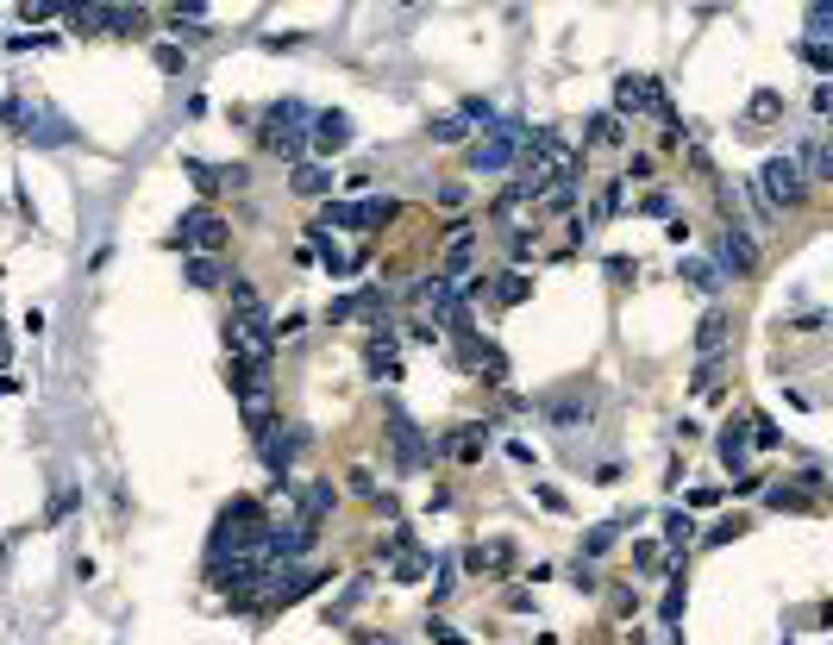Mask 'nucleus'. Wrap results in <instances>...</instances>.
I'll return each instance as SVG.
<instances>
[{"label": "nucleus", "instance_id": "6ab92c4d", "mask_svg": "<svg viewBox=\"0 0 833 645\" xmlns=\"http://www.w3.org/2000/svg\"><path fill=\"white\" fill-rule=\"evenodd\" d=\"M796 170H802L808 182H827V176H833V151H827V138H821V132H815V138H808V145H802Z\"/></svg>", "mask_w": 833, "mask_h": 645}, {"label": "nucleus", "instance_id": "aec40b11", "mask_svg": "<svg viewBox=\"0 0 833 645\" xmlns=\"http://www.w3.org/2000/svg\"><path fill=\"white\" fill-rule=\"evenodd\" d=\"M307 238H314V245H320V264H326L332 276H351V257H345L339 245H332V232H326L320 220H307Z\"/></svg>", "mask_w": 833, "mask_h": 645}, {"label": "nucleus", "instance_id": "f03ea898", "mask_svg": "<svg viewBox=\"0 0 833 645\" xmlns=\"http://www.w3.org/2000/svg\"><path fill=\"white\" fill-rule=\"evenodd\" d=\"M332 577V570H320V564H276L270 577H264V589H251V595H238V608H289V602H301V595H314L320 583Z\"/></svg>", "mask_w": 833, "mask_h": 645}, {"label": "nucleus", "instance_id": "423d86ee", "mask_svg": "<svg viewBox=\"0 0 833 645\" xmlns=\"http://www.w3.org/2000/svg\"><path fill=\"white\" fill-rule=\"evenodd\" d=\"M307 126H314V107L307 101H276L264 113V145L282 151V157H301L307 151Z\"/></svg>", "mask_w": 833, "mask_h": 645}, {"label": "nucleus", "instance_id": "f257e3e1", "mask_svg": "<svg viewBox=\"0 0 833 645\" xmlns=\"http://www.w3.org/2000/svg\"><path fill=\"white\" fill-rule=\"evenodd\" d=\"M514 170H520V176H514V188H520L527 201H539L552 182L577 176V157H570V145H564L558 132H527V138H520V157H514Z\"/></svg>", "mask_w": 833, "mask_h": 645}, {"label": "nucleus", "instance_id": "0eeeda50", "mask_svg": "<svg viewBox=\"0 0 833 645\" xmlns=\"http://www.w3.org/2000/svg\"><path fill=\"white\" fill-rule=\"evenodd\" d=\"M226 351L238 357V364H270L276 326H270L264 307H257V314H232V320H226Z\"/></svg>", "mask_w": 833, "mask_h": 645}, {"label": "nucleus", "instance_id": "39448f33", "mask_svg": "<svg viewBox=\"0 0 833 645\" xmlns=\"http://www.w3.org/2000/svg\"><path fill=\"white\" fill-rule=\"evenodd\" d=\"M758 201H765L771 213L808 201V176L796 170V157H765V163H758Z\"/></svg>", "mask_w": 833, "mask_h": 645}, {"label": "nucleus", "instance_id": "4be33fe9", "mask_svg": "<svg viewBox=\"0 0 833 645\" xmlns=\"http://www.w3.org/2000/svg\"><path fill=\"white\" fill-rule=\"evenodd\" d=\"M689 539H696V514L671 508V514H664V545H671V552H689Z\"/></svg>", "mask_w": 833, "mask_h": 645}, {"label": "nucleus", "instance_id": "e433bc0d", "mask_svg": "<svg viewBox=\"0 0 833 645\" xmlns=\"http://www.w3.org/2000/svg\"><path fill=\"white\" fill-rule=\"evenodd\" d=\"M589 138H595V145H621V119H614V113H602V119L589 126Z\"/></svg>", "mask_w": 833, "mask_h": 645}, {"label": "nucleus", "instance_id": "a878e982", "mask_svg": "<svg viewBox=\"0 0 833 645\" xmlns=\"http://www.w3.org/2000/svg\"><path fill=\"white\" fill-rule=\"evenodd\" d=\"M777 113H783V94H777V88H758V94H752V107H746L752 126H771Z\"/></svg>", "mask_w": 833, "mask_h": 645}, {"label": "nucleus", "instance_id": "49530a36", "mask_svg": "<svg viewBox=\"0 0 833 645\" xmlns=\"http://www.w3.org/2000/svg\"><path fill=\"white\" fill-rule=\"evenodd\" d=\"M633 570H658V545H633Z\"/></svg>", "mask_w": 833, "mask_h": 645}, {"label": "nucleus", "instance_id": "79ce46f5", "mask_svg": "<svg viewBox=\"0 0 833 645\" xmlns=\"http://www.w3.org/2000/svg\"><path fill=\"white\" fill-rule=\"evenodd\" d=\"M721 382V357H702V370H696V389H714Z\"/></svg>", "mask_w": 833, "mask_h": 645}, {"label": "nucleus", "instance_id": "c9c22d12", "mask_svg": "<svg viewBox=\"0 0 833 645\" xmlns=\"http://www.w3.org/2000/svg\"><path fill=\"white\" fill-rule=\"evenodd\" d=\"M683 602H689V595H683V583L671 577V595H664V627H683Z\"/></svg>", "mask_w": 833, "mask_h": 645}, {"label": "nucleus", "instance_id": "6e6552de", "mask_svg": "<svg viewBox=\"0 0 833 645\" xmlns=\"http://www.w3.org/2000/svg\"><path fill=\"white\" fill-rule=\"evenodd\" d=\"M176 245L188 251V257H220V245H226V220H220V207L213 201H195L182 213V226H176Z\"/></svg>", "mask_w": 833, "mask_h": 645}, {"label": "nucleus", "instance_id": "bb28decb", "mask_svg": "<svg viewBox=\"0 0 833 645\" xmlns=\"http://www.w3.org/2000/svg\"><path fill=\"white\" fill-rule=\"evenodd\" d=\"M295 195H332V170H320V163H301V170H295Z\"/></svg>", "mask_w": 833, "mask_h": 645}, {"label": "nucleus", "instance_id": "7ed1b4c3", "mask_svg": "<svg viewBox=\"0 0 833 645\" xmlns=\"http://www.w3.org/2000/svg\"><path fill=\"white\" fill-rule=\"evenodd\" d=\"M270 533V520H264V501H251V495H232L220 520H213V552H238V545H257Z\"/></svg>", "mask_w": 833, "mask_h": 645}, {"label": "nucleus", "instance_id": "412c9836", "mask_svg": "<svg viewBox=\"0 0 833 645\" xmlns=\"http://www.w3.org/2000/svg\"><path fill=\"white\" fill-rule=\"evenodd\" d=\"M364 364H370V376H376V382H401V357H395V345H383V339H370Z\"/></svg>", "mask_w": 833, "mask_h": 645}, {"label": "nucleus", "instance_id": "5701e85b", "mask_svg": "<svg viewBox=\"0 0 833 645\" xmlns=\"http://www.w3.org/2000/svg\"><path fill=\"white\" fill-rule=\"evenodd\" d=\"M182 276L195 282V289H226V270H220V257H188Z\"/></svg>", "mask_w": 833, "mask_h": 645}, {"label": "nucleus", "instance_id": "ea45409f", "mask_svg": "<svg viewBox=\"0 0 833 645\" xmlns=\"http://www.w3.org/2000/svg\"><path fill=\"white\" fill-rule=\"evenodd\" d=\"M621 213V182H608L602 195H595V220H614Z\"/></svg>", "mask_w": 833, "mask_h": 645}, {"label": "nucleus", "instance_id": "4468645a", "mask_svg": "<svg viewBox=\"0 0 833 645\" xmlns=\"http://www.w3.org/2000/svg\"><path fill=\"white\" fill-rule=\"evenodd\" d=\"M426 570H433V558H426V552H414V545H408V533H395V539H389V577H395V583H420Z\"/></svg>", "mask_w": 833, "mask_h": 645}, {"label": "nucleus", "instance_id": "f704fd0d", "mask_svg": "<svg viewBox=\"0 0 833 645\" xmlns=\"http://www.w3.org/2000/svg\"><path fill=\"white\" fill-rule=\"evenodd\" d=\"M226 295H232V307H238V314H257V307H264L251 282H226Z\"/></svg>", "mask_w": 833, "mask_h": 645}, {"label": "nucleus", "instance_id": "a211bd4d", "mask_svg": "<svg viewBox=\"0 0 833 645\" xmlns=\"http://www.w3.org/2000/svg\"><path fill=\"white\" fill-rule=\"evenodd\" d=\"M470 564H476V570H489V577H508V570H514V545H508V539L470 545Z\"/></svg>", "mask_w": 833, "mask_h": 645}, {"label": "nucleus", "instance_id": "58836bf2", "mask_svg": "<svg viewBox=\"0 0 833 645\" xmlns=\"http://www.w3.org/2000/svg\"><path fill=\"white\" fill-rule=\"evenodd\" d=\"M426 639H433V645H470L458 627H451V620H426Z\"/></svg>", "mask_w": 833, "mask_h": 645}, {"label": "nucleus", "instance_id": "de8ad7c7", "mask_svg": "<svg viewBox=\"0 0 833 645\" xmlns=\"http://www.w3.org/2000/svg\"><path fill=\"white\" fill-rule=\"evenodd\" d=\"M157 69H188V63H182L176 44H157Z\"/></svg>", "mask_w": 833, "mask_h": 645}, {"label": "nucleus", "instance_id": "b1692460", "mask_svg": "<svg viewBox=\"0 0 833 645\" xmlns=\"http://www.w3.org/2000/svg\"><path fill=\"white\" fill-rule=\"evenodd\" d=\"M357 314H383V295H376V289H357L345 301H332V320H357Z\"/></svg>", "mask_w": 833, "mask_h": 645}, {"label": "nucleus", "instance_id": "ddd939ff", "mask_svg": "<svg viewBox=\"0 0 833 645\" xmlns=\"http://www.w3.org/2000/svg\"><path fill=\"white\" fill-rule=\"evenodd\" d=\"M351 113H339V107H326V113H314V126H307V138H314L320 151H345L351 145Z\"/></svg>", "mask_w": 833, "mask_h": 645}, {"label": "nucleus", "instance_id": "1a4fd4ad", "mask_svg": "<svg viewBox=\"0 0 833 645\" xmlns=\"http://www.w3.org/2000/svg\"><path fill=\"white\" fill-rule=\"evenodd\" d=\"M520 138H527V126L520 119H495V126L476 138V151H470V170H514V157H520Z\"/></svg>", "mask_w": 833, "mask_h": 645}, {"label": "nucleus", "instance_id": "4c0bfd02", "mask_svg": "<svg viewBox=\"0 0 833 645\" xmlns=\"http://www.w3.org/2000/svg\"><path fill=\"white\" fill-rule=\"evenodd\" d=\"M827 32H833V13H827V7H808V38H802V44H821Z\"/></svg>", "mask_w": 833, "mask_h": 645}, {"label": "nucleus", "instance_id": "c756f323", "mask_svg": "<svg viewBox=\"0 0 833 645\" xmlns=\"http://www.w3.org/2000/svg\"><path fill=\"white\" fill-rule=\"evenodd\" d=\"M426 132H433V145H458V138H464L470 126H464L458 113H439V119H433V126H426Z\"/></svg>", "mask_w": 833, "mask_h": 645}, {"label": "nucleus", "instance_id": "393cba45", "mask_svg": "<svg viewBox=\"0 0 833 645\" xmlns=\"http://www.w3.org/2000/svg\"><path fill=\"white\" fill-rule=\"evenodd\" d=\"M145 19H151L145 7H101V26L107 32H132L138 38V32H145Z\"/></svg>", "mask_w": 833, "mask_h": 645}, {"label": "nucleus", "instance_id": "a18cd8bd", "mask_svg": "<svg viewBox=\"0 0 833 645\" xmlns=\"http://www.w3.org/2000/svg\"><path fill=\"white\" fill-rule=\"evenodd\" d=\"M740 533H746V520H727V527L708 533V545H727V539H740Z\"/></svg>", "mask_w": 833, "mask_h": 645}, {"label": "nucleus", "instance_id": "37998d69", "mask_svg": "<svg viewBox=\"0 0 833 645\" xmlns=\"http://www.w3.org/2000/svg\"><path fill=\"white\" fill-rule=\"evenodd\" d=\"M63 7H57V0H32V7H19V19H57Z\"/></svg>", "mask_w": 833, "mask_h": 645}, {"label": "nucleus", "instance_id": "473e14b6", "mask_svg": "<svg viewBox=\"0 0 833 645\" xmlns=\"http://www.w3.org/2000/svg\"><path fill=\"white\" fill-rule=\"evenodd\" d=\"M570 201H577V176H564V182H552V188L539 195V207H552V213H564Z\"/></svg>", "mask_w": 833, "mask_h": 645}, {"label": "nucleus", "instance_id": "c85d7f7f", "mask_svg": "<svg viewBox=\"0 0 833 645\" xmlns=\"http://www.w3.org/2000/svg\"><path fill=\"white\" fill-rule=\"evenodd\" d=\"M721 458H727V470H740V458H746V414L721 433Z\"/></svg>", "mask_w": 833, "mask_h": 645}, {"label": "nucleus", "instance_id": "9b49d317", "mask_svg": "<svg viewBox=\"0 0 833 645\" xmlns=\"http://www.w3.org/2000/svg\"><path fill=\"white\" fill-rule=\"evenodd\" d=\"M621 113H658V119H671V126H677V113H671V94H664L658 82H646V76H621V82H614V119H621Z\"/></svg>", "mask_w": 833, "mask_h": 645}, {"label": "nucleus", "instance_id": "dca6fc26", "mask_svg": "<svg viewBox=\"0 0 833 645\" xmlns=\"http://www.w3.org/2000/svg\"><path fill=\"white\" fill-rule=\"evenodd\" d=\"M332 501H339V489H332V483H307V489H301V527L320 533V520L332 514Z\"/></svg>", "mask_w": 833, "mask_h": 645}, {"label": "nucleus", "instance_id": "cd10ccee", "mask_svg": "<svg viewBox=\"0 0 833 645\" xmlns=\"http://www.w3.org/2000/svg\"><path fill=\"white\" fill-rule=\"evenodd\" d=\"M683 282H689V289H702V295H714V289H721V270L702 264V257H689V264H683Z\"/></svg>", "mask_w": 833, "mask_h": 645}, {"label": "nucleus", "instance_id": "9d476101", "mask_svg": "<svg viewBox=\"0 0 833 645\" xmlns=\"http://www.w3.org/2000/svg\"><path fill=\"white\" fill-rule=\"evenodd\" d=\"M383 426H389V451H395V470H426L433 464V439L420 433V426L401 414V408H389L383 414Z\"/></svg>", "mask_w": 833, "mask_h": 645}, {"label": "nucleus", "instance_id": "7c9ffc66", "mask_svg": "<svg viewBox=\"0 0 833 645\" xmlns=\"http://www.w3.org/2000/svg\"><path fill=\"white\" fill-rule=\"evenodd\" d=\"M614 539H621V520H602V527H595V533L583 539V558H602Z\"/></svg>", "mask_w": 833, "mask_h": 645}, {"label": "nucleus", "instance_id": "20e7f679", "mask_svg": "<svg viewBox=\"0 0 833 645\" xmlns=\"http://www.w3.org/2000/svg\"><path fill=\"white\" fill-rule=\"evenodd\" d=\"M395 213H401L395 195H376V201H326L320 207V226H332V232H383Z\"/></svg>", "mask_w": 833, "mask_h": 645}, {"label": "nucleus", "instance_id": "f8f14e48", "mask_svg": "<svg viewBox=\"0 0 833 645\" xmlns=\"http://www.w3.org/2000/svg\"><path fill=\"white\" fill-rule=\"evenodd\" d=\"M257 451H264V464L276 470V483H282V476H289L295 470V458H301V451H307V426H270V433L264 439H257Z\"/></svg>", "mask_w": 833, "mask_h": 645}, {"label": "nucleus", "instance_id": "c03bdc74", "mask_svg": "<svg viewBox=\"0 0 833 645\" xmlns=\"http://www.w3.org/2000/svg\"><path fill=\"white\" fill-rule=\"evenodd\" d=\"M802 63H815V69H833V51H827V44H802Z\"/></svg>", "mask_w": 833, "mask_h": 645}, {"label": "nucleus", "instance_id": "72a5a7b5", "mask_svg": "<svg viewBox=\"0 0 833 645\" xmlns=\"http://www.w3.org/2000/svg\"><path fill=\"white\" fill-rule=\"evenodd\" d=\"M527 295H533V282H527V276H502V282H495V301H508V307H514V301H527Z\"/></svg>", "mask_w": 833, "mask_h": 645}, {"label": "nucleus", "instance_id": "a19ab883", "mask_svg": "<svg viewBox=\"0 0 833 645\" xmlns=\"http://www.w3.org/2000/svg\"><path fill=\"white\" fill-rule=\"evenodd\" d=\"M520 207H527V195H520V188H508V195H502V201H495V207H489V220H514V213H520Z\"/></svg>", "mask_w": 833, "mask_h": 645}, {"label": "nucleus", "instance_id": "2f4dec72", "mask_svg": "<svg viewBox=\"0 0 833 645\" xmlns=\"http://www.w3.org/2000/svg\"><path fill=\"white\" fill-rule=\"evenodd\" d=\"M182 170H188V182H195V188H201V195H213V188H220V182H226V176H220V170H213V163H201V157H188V163H182Z\"/></svg>", "mask_w": 833, "mask_h": 645}, {"label": "nucleus", "instance_id": "09e8293b", "mask_svg": "<svg viewBox=\"0 0 833 645\" xmlns=\"http://www.w3.org/2000/svg\"><path fill=\"white\" fill-rule=\"evenodd\" d=\"M771 501L777 508H808V495H796V489H771Z\"/></svg>", "mask_w": 833, "mask_h": 645}, {"label": "nucleus", "instance_id": "8fccbe9b", "mask_svg": "<svg viewBox=\"0 0 833 645\" xmlns=\"http://www.w3.org/2000/svg\"><path fill=\"white\" fill-rule=\"evenodd\" d=\"M376 645H395V639H376Z\"/></svg>", "mask_w": 833, "mask_h": 645}, {"label": "nucleus", "instance_id": "2eb2a0df", "mask_svg": "<svg viewBox=\"0 0 833 645\" xmlns=\"http://www.w3.org/2000/svg\"><path fill=\"white\" fill-rule=\"evenodd\" d=\"M721 257H727V270H733V276H758V245H752V232L727 226V238H721Z\"/></svg>", "mask_w": 833, "mask_h": 645}, {"label": "nucleus", "instance_id": "f3484780", "mask_svg": "<svg viewBox=\"0 0 833 645\" xmlns=\"http://www.w3.org/2000/svg\"><path fill=\"white\" fill-rule=\"evenodd\" d=\"M727 332H733V320L721 314V307H708V314H702V326H696V345H702V357H721V351H727Z\"/></svg>", "mask_w": 833, "mask_h": 645}]
</instances>
